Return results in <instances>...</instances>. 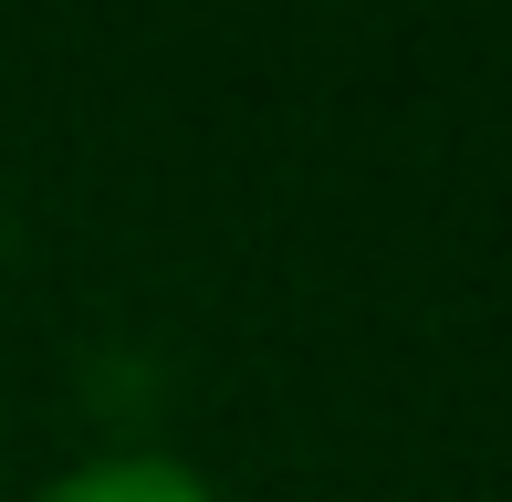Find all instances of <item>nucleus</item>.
Masks as SVG:
<instances>
[{
	"label": "nucleus",
	"instance_id": "obj_1",
	"mask_svg": "<svg viewBox=\"0 0 512 502\" xmlns=\"http://www.w3.org/2000/svg\"><path fill=\"white\" fill-rule=\"evenodd\" d=\"M32 502H220L209 471H189L178 450H95V461L53 471Z\"/></svg>",
	"mask_w": 512,
	"mask_h": 502
}]
</instances>
